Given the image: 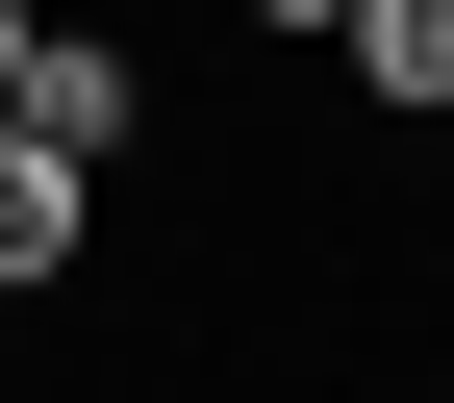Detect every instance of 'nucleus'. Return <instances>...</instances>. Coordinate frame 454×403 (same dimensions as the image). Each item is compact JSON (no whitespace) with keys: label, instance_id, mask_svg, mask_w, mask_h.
I'll use <instances>...</instances> for the list:
<instances>
[{"label":"nucleus","instance_id":"obj_1","mask_svg":"<svg viewBox=\"0 0 454 403\" xmlns=\"http://www.w3.org/2000/svg\"><path fill=\"white\" fill-rule=\"evenodd\" d=\"M76 252H101V151H51V127H0V303H51Z\"/></svg>","mask_w":454,"mask_h":403},{"label":"nucleus","instance_id":"obj_2","mask_svg":"<svg viewBox=\"0 0 454 403\" xmlns=\"http://www.w3.org/2000/svg\"><path fill=\"white\" fill-rule=\"evenodd\" d=\"M0 127H51V151H127V127H152V76H127V50H101V26H51Z\"/></svg>","mask_w":454,"mask_h":403},{"label":"nucleus","instance_id":"obj_3","mask_svg":"<svg viewBox=\"0 0 454 403\" xmlns=\"http://www.w3.org/2000/svg\"><path fill=\"white\" fill-rule=\"evenodd\" d=\"M328 76H354L379 127H429V101H454V0H354V26H328Z\"/></svg>","mask_w":454,"mask_h":403},{"label":"nucleus","instance_id":"obj_4","mask_svg":"<svg viewBox=\"0 0 454 403\" xmlns=\"http://www.w3.org/2000/svg\"><path fill=\"white\" fill-rule=\"evenodd\" d=\"M253 26H278V50H328V26H354V0H253Z\"/></svg>","mask_w":454,"mask_h":403},{"label":"nucleus","instance_id":"obj_5","mask_svg":"<svg viewBox=\"0 0 454 403\" xmlns=\"http://www.w3.org/2000/svg\"><path fill=\"white\" fill-rule=\"evenodd\" d=\"M26 50H51V26H26V0H0V101H26Z\"/></svg>","mask_w":454,"mask_h":403}]
</instances>
